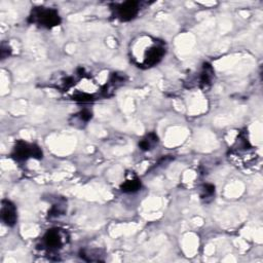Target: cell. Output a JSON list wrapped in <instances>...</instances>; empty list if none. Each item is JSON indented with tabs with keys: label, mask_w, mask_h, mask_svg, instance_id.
<instances>
[{
	"label": "cell",
	"mask_w": 263,
	"mask_h": 263,
	"mask_svg": "<svg viewBox=\"0 0 263 263\" xmlns=\"http://www.w3.org/2000/svg\"><path fill=\"white\" fill-rule=\"evenodd\" d=\"M133 59L139 67L150 68L157 65L165 53L163 42L150 36L139 37L130 48Z\"/></svg>",
	"instance_id": "6da1fadb"
},
{
	"label": "cell",
	"mask_w": 263,
	"mask_h": 263,
	"mask_svg": "<svg viewBox=\"0 0 263 263\" xmlns=\"http://www.w3.org/2000/svg\"><path fill=\"white\" fill-rule=\"evenodd\" d=\"M29 18L31 23L37 24L38 26L47 29L59 26L61 23L59 12L53 8L47 7H35L32 10V13Z\"/></svg>",
	"instance_id": "7a4b0ae2"
},
{
	"label": "cell",
	"mask_w": 263,
	"mask_h": 263,
	"mask_svg": "<svg viewBox=\"0 0 263 263\" xmlns=\"http://www.w3.org/2000/svg\"><path fill=\"white\" fill-rule=\"evenodd\" d=\"M67 241L66 232L59 228L48 229L41 238V247L47 252H54L61 249Z\"/></svg>",
	"instance_id": "3957f363"
},
{
	"label": "cell",
	"mask_w": 263,
	"mask_h": 263,
	"mask_svg": "<svg viewBox=\"0 0 263 263\" xmlns=\"http://www.w3.org/2000/svg\"><path fill=\"white\" fill-rule=\"evenodd\" d=\"M12 157L18 161L27 160L30 157L39 159L42 158V151L38 146L34 144H29L24 141H17L13 148Z\"/></svg>",
	"instance_id": "277c9868"
},
{
	"label": "cell",
	"mask_w": 263,
	"mask_h": 263,
	"mask_svg": "<svg viewBox=\"0 0 263 263\" xmlns=\"http://www.w3.org/2000/svg\"><path fill=\"white\" fill-rule=\"evenodd\" d=\"M138 12H139V3L135 1H126V2L120 3L116 5L114 8L115 17L123 22L133 20L134 17H136Z\"/></svg>",
	"instance_id": "5b68a950"
},
{
	"label": "cell",
	"mask_w": 263,
	"mask_h": 263,
	"mask_svg": "<svg viewBox=\"0 0 263 263\" xmlns=\"http://www.w3.org/2000/svg\"><path fill=\"white\" fill-rule=\"evenodd\" d=\"M0 215L2 221L9 227L14 226L17 220V215H16V208L15 205L7 199H3L1 203V210H0Z\"/></svg>",
	"instance_id": "8992f818"
},
{
	"label": "cell",
	"mask_w": 263,
	"mask_h": 263,
	"mask_svg": "<svg viewBox=\"0 0 263 263\" xmlns=\"http://www.w3.org/2000/svg\"><path fill=\"white\" fill-rule=\"evenodd\" d=\"M213 74H214V71L212 67L208 64H204L199 75V85L201 87H206L208 85H210L213 78Z\"/></svg>",
	"instance_id": "52a82bcc"
},
{
	"label": "cell",
	"mask_w": 263,
	"mask_h": 263,
	"mask_svg": "<svg viewBox=\"0 0 263 263\" xmlns=\"http://www.w3.org/2000/svg\"><path fill=\"white\" fill-rule=\"evenodd\" d=\"M141 187V182L137 177H132L127 178L124 183L121 185V191L125 193H133L136 192L140 189Z\"/></svg>",
	"instance_id": "ba28073f"
},
{
	"label": "cell",
	"mask_w": 263,
	"mask_h": 263,
	"mask_svg": "<svg viewBox=\"0 0 263 263\" xmlns=\"http://www.w3.org/2000/svg\"><path fill=\"white\" fill-rule=\"evenodd\" d=\"M158 141V138L155 134L151 133L149 135H147L144 139L141 140V142L139 143V147L140 149L144 150V151H148L150 150L153 146H155V144L157 143Z\"/></svg>",
	"instance_id": "9c48e42d"
},
{
	"label": "cell",
	"mask_w": 263,
	"mask_h": 263,
	"mask_svg": "<svg viewBox=\"0 0 263 263\" xmlns=\"http://www.w3.org/2000/svg\"><path fill=\"white\" fill-rule=\"evenodd\" d=\"M215 194V186L212 184H205L203 185L202 189H201V193L200 196L202 199H208V198H212L213 195Z\"/></svg>",
	"instance_id": "30bf717a"
},
{
	"label": "cell",
	"mask_w": 263,
	"mask_h": 263,
	"mask_svg": "<svg viewBox=\"0 0 263 263\" xmlns=\"http://www.w3.org/2000/svg\"><path fill=\"white\" fill-rule=\"evenodd\" d=\"M77 116H78V119H79L81 122H87V121H89V120L91 119L92 113H91L89 110L84 109V110L80 111V112L77 114Z\"/></svg>",
	"instance_id": "8fae6325"
}]
</instances>
